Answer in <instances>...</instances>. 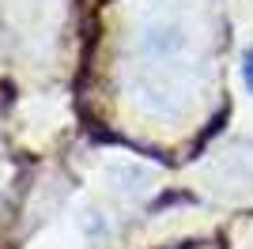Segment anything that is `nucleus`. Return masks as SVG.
<instances>
[{
    "instance_id": "f257e3e1",
    "label": "nucleus",
    "mask_w": 253,
    "mask_h": 249,
    "mask_svg": "<svg viewBox=\"0 0 253 249\" xmlns=\"http://www.w3.org/2000/svg\"><path fill=\"white\" fill-rule=\"evenodd\" d=\"M242 80H246V87H250V94H253V45L246 49V57H242Z\"/></svg>"
}]
</instances>
